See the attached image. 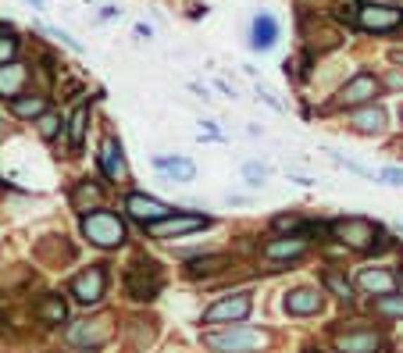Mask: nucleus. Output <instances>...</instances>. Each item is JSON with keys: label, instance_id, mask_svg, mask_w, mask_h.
<instances>
[{"label": "nucleus", "instance_id": "obj_3", "mask_svg": "<svg viewBox=\"0 0 403 353\" xmlns=\"http://www.w3.org/2000/svg\"><path fill=\"white\" fill-rule=\"evenodd\" d=\"M332 232H335V240H342V243L354 247V250H368L378 240V228L368 218H342V221L332 225Z\"/></svg>", "mask_w": 403, "mask_h": 353}, {"label": "nucleus", "instance_id": "obj_35", "mask_svg": "<svg viewBox=\"0 0 403 353\" xmlns=\"http://www.w3.org/2000/svg\"><path fill=\"white\" fill-rule=\"evenodd\" d=\"M25 4H32L36 11H43V0H25Z\"/></svg>", "mask_w": 403, "mask_h": 353}, {"label": "nucleus", "instance_id": "obj_6", "mask_svg": "<svg viewBox=\"0 0 403 353\" xmlns=\"http://www.w3.org/2000/svg\"><path fill=\"white\" fill-rule=\"evenodd\" d=\"M371 97H378V79H375L371 72H361V75H354L347 86L339 89L335 107H347V104H368Z\"/></svg>", "mask_w": 403, "mask_h": 353}, {"label": "nucleus", "instance_id": "obj_15", "mask_svg": "<svg viewBox=\"0 0 403 353\" xmlns=\"http://www.w3.org/2000/svg\"><path fill=\"white\" fill-rule=\"evenodd\" d=\"M285 311L290 314H318L321 311L318 289H293L290 297H285Z\"/></svg>", "mask_w": 403, "mask_h": 353}, {"label": "nucleus", "instance_id": "obj_31", "mask_svg": "<svg viewBox=\"0 0 403 353\" xmlns=\"http://www.w3.org/2000/svg\"><path fill=\"white\" fill-rule=\"evenodd\" d=\"M378 179H382L385 186H403V168H382Z\"/></svg>", "mask_w": 403, "mask_h": 353}, {"label": "nucleus", "instance_id": "obj_20", "mask_svg": "<svg viewBox=\"0 0 403 353\" xmlns=\"http://www.w3.org/2000/svg\"><path fill=\"white\" fill-rule=\"evenodd\" d=\"M11 111L18 118H43L46 114V100L43 97H18V100H11Z\"/></svg>", "mask_w": 403, "mask_h": 353}, {"label": "nucleus", "instance_id": "obj_1", "mask_svg": "<svg viewBox=\"0 0 403 353\" xmlns=\"http://www.w3.org/2000/svg\"><path fill=\"white\" fill-rule=\"evenodd\" d=\"M204 346L214 353H257L268 346V335L261 328L250 325H236V328H225V332H207Z\"/></svg>", "mask_w": 403, "mask_h": 353}, {"label": "nucleus", "instance_id": "obj_26", "mask_svg": "<svg viewBox=\"0 0 403 353\" xmlns=\"http://www.w3.org/2000/svg\"><path fill=\"white\" fill-rule=\"evenodd\" d=\"M325 285H328V289L335 292V297H339V300H347V304H350V282H347V278H342V275H335V271H328V275H325Z\"/></svg>", "mask_w": 403, "mask_h": 353}, {"label": "nucleus", "instance_id": "obj_27", "mask_svg": "<svg viewBox=\"0 0 403 353\" xmlns=\"http://www.w3.org/2000/svg\"><path fill=\"white\" fill-rule=\"evenodd\" d=\"M36 29H39L43 36H50V39H57V43H65V47H72V50H82V47H79V43H75V39H72V36H68L65 29H54V25H43V22H39Z\"/></svg>", "mask_w": 403, "mask_h": 353}, {"label": "nucleus", "instance_id": "obj_8", "mask_svg": "<svg viewBox=\"0 0 403 353\" xmlns=\"http://www.w3.org/2000/svg\"><path fill=\"white\" fill-rule=\"evenodd\" d=\"M247 314H250V297H247V292H236V297L218 300V304L204 314V321H211V325H218V321H240V318H247Z\"/></svg>", "mask_w": 403, "mask_h": 353}, {"label": "nucleus", "instance_id": "obj_12", "mask_svg": "<svg viewBox=\"0 0 403 353\" xmlns=\"http://www.w3.org/2000/svg\"><path fill=\"white\" fill-rule=\"evenodd\" d=\"M357 285L364 292H375V297H392V289H396V278L385 271V268H364Z\"/></svg>", "mask_w": 403, "mask_h": 353}, {"label": "nucleus", "instance_id": "obj_33", "mask_svg": "<svg viewBox=\"0 0 403 353\" xmlns=\"http://www.w3.org/2000/svg\"><path fill=\"white\" fill-rule=\"evenodd\" d=\"M136 32H140V36H147V39H150V32H154V29H150V25H147V22H140V25H136Z\"/></svg>", "mask_w": 403, "mask_h": 353}, {"label": "nucleus", "instance_id": "obj_18", "mask_svg": "<svg viewBox=\"0 0 403 353\" xmlns=\"http://www.w3.org/2000/svg\"><path fill=\"white\" fill-rule=\"evenodd\" d=\"M154 168L164 171V175H171V179H179V182H193V175H197L193 161H186V157H157Z\"/></svg>", "mask_w": 403, "mask_h": 353}, {"label": "nucleus", "instance_id": "obj_7", "mask_svg": "<svg viewBox=\"0 0 403 353\" xmlns=\"http://www.w3.org/2000/svg\"><path fill=\"white\" fill-rule=\"evenodd\" d=\"M104 285H107V275H104L100 268H89V271L75 275L72 297H75L79 304H97V300H104Z\"/></svg>", "mask_w": 403, "mask_h": 353}, {"label": "nucleus", "instance_id": "obj_32", "mask_svg": "<svg viewBox=\"0 0 403 353\" xmlns=\"http://www.w3.org/2000/svg\"><path fill=\"white\" fill-rule=\"evenodd\" d=\"M275 228H278V232H297V228H300V218L282 214V218H275Z\"/></svg>", "mask_w": 403, "mask_h": 353}, {"label": "nucleus", "instance_id": "obj_34", "mask_svg": "<svg viewBox=\"0 0 403 353\" xmlns=\"http://www.w3.org/2000/svg\"><path fill=\"white\" fill-rule=\"evenodd\" d=\"M389 57H392V65H403V50H392Z\"/></svg>", "mask_w": 403, "mask_h": 353}, {"label": "nucleus", "instance_id": "obj_14", "mask_svg": "<svg viewBox=\"0 0 403 353\" xmlns=\"http://www.w3.org/2000/svg\"><path fill=\"white\" fill-rule=\"evenodd\" d=\"M307 250V240L304 235H285V240H271L264 247V257L268 261H285V257H300Z\"/></svg>", "mask_w": 403, "mask_h": 353}, {"label": "nucleus", "instance_id": "obj_21", "mask_svg": "<svg viewBox=\"0 0 403 353\" xmlns=\"http://www.w3.org/2000/svg\"><path fill=\"white\" fill-rule=\"evenodd\" d=\"M72 204H75V211H89V207H97V204H100V186H93V182H79L75 193H72Z\"/></svg>", "mask_w": 403, "mask_h": 353}, {"label": "nucleus", "instance_id": "obj_28", "mask_svg": "<svg viewBox=\"0 0 403 353\" xmlns=\"http://www.w3.org/2000/svg\"><path fill=\"white\" fill-rule=\"evenodd\" d=\"M0 32H4V29H0ZM15 50H18V39H11V36H0V65H11Z\"/></svg>", "mask_w": 403, "mask_h": 353}, {"label": "nucleus", "instance_id": "obj_4", "mask_svg": "<svg viewBox=\"0 0 403 353\" xmlns=\"http://www.w3.org/2000/svg\"><path fill=\"white\" fill-rule=\"evenodd\" d=\"M211 221L200 218V214H168V218H161V221H154L147 228H150L154 240H171V235H190V232H200Z\"/></svg>", "mask_w": 403, "mask_h": 353}, {"label": "nucleus", "instance_id": "obj_22", "mask_svg": "<svg viewBox=\"0 0 403 353\" xmlns=\"http://www.w3.org/2000/svg\"><path fill=\"white\" fill-rule=\"evenodd\" d=\"M86 122H89V107H75L72 114V122H68V143L72 147H82V136H86Z\"/></svg>", "mask_w": 403, "mask_h": 353}, {"label": "nucleus", "instance_id": "obj_5", "mask_svg": "<svg viewBox=\"0 0 403 353\" xmlns=\"http://www.w3.org/2000/svg\"><path fill=\"white\" fill-rule=\"evenodd\" d=\"M399 22H403V11L389 4H361L357 11V25L368 32H392Z\"/></svg>", "mask_w": 403, "mask_h": 353}, {"label": "nucleus", "instance_id": "obj_19", "mask_svg": "<svg viewBox=\"0 0 403 353\" xmlns=\"http://www.w3.org/2000/svg\"><path fill=\"white\" fill-rule=\"evenodd\" d=\"M354 129L357 132H368V136H375V132H382L385 129V111L382 107H364V111H354Z\"/></svg>", "mask_w": 403, "mask_h": 353}, {"label": "nucleus", "instance_id": "obj_13", "mask_svg": "<svg viewBox=\"0 0 403 353\" xmlns=\"http://www.w3.org/2000/svg\"><path fill=\"white\" fill-rule=\"evenodd\" d=\"M111 335V328H107V321L104 318H97V321H79V325H72L68 328V342H79V346H97V342H104Z\"/></svg>", "mask_w": 403, "mask_h": 353}, {"label": "nucleus", "instance_id": "obj_2", "mask_svg": "<svg viewBox=\"0 0 403 353\" xmlns=\"http://www.w3.org/2000/svg\"><path fill=\"white\" fill-rule=\"evenodd\" d=\"M82 235L93 247H104V250L122 247L125 243V221L111 211H89V214H82Z\"/></svg>", "mask_w": 403, "mask_h": 353}, {"label": "nucleus", "instance_id": "obj_16", "mask_svg": "<svg viewBox=\"0 0 403 353\" xmlns=\"http://www.w3.org/2000/svg\"><path fill=\"white\" fill-rule=\"evenodd\" d=\"M275 39H278V22L271 15H257L254 18V39H250V47L254 50H271Z\"/></svg>", "mask_w": 403, "mask_h": 353}, {"label": "nucleus", "instance_id": "obj_10", "mask_svg": "<svg viewBox=\"0 0 403 353\" xmlns=\"http://www.w3.org/2000/svg\"><path fill=\"white\" fill-rule=\"evenodd\" d=\"M335 346H339V353H375L382 346V335L371 328H354V332H339Z\"/></svg>", "mask_w": 403, "mask_h": 353}, {"label": "nucleus", "instance_id": "obj_30", "mask_svg": "<svg viewBox=\"0 0 403 353\" xmlns=\"http://www.w3.org/2000/svg\"><path fill=\"white\" fill-rule=\"evenodd\" d=\"M243 175L250 179V186H261V182L268 179V168H264V164H243Z\"/></svg>", "mask_w": 403, "mask_h": 353}, {"label": "nucleus", "instance_id": "obj_17", "mask_svg": "<svg viewBox=\"0 0 403 353\" xmlns=\"http://www.w3.org/2000/svg\"><path fill=\"white\" fill-rule=\"evenodd\" d=\"M25 79H29V72H25L22 65H15V61H11V65H0V93H4V97L18 100Z\"/></svg>", "mask_w": 403, "mask_h": 353}, {"label": "nucleus", "instance_id": "obj_25", "mask_svg": "<svg viewBox=\"0 0 403 353\" xmlns=\"http://www.w3.org/2000/svg\"><path fill=\"white\" fill-rule=\"evenodd\" d=\"M375 311L385 314V318H403V297H378Z\"/></svg>", "mask_w": 403, "mask_h": 353}, {"label": "nucleus", "instance_id": "obj_23", "mask_svg": "<svg viewBox=\"0 0 403 353\" xmlns=\"http://www.w3.org/2000/svg\"><path fill=\"white\" fill-rule=\"evenodd\" d=\"M36 314H39L43 321H50V325H61V321H65V300H61V297H46V300L36 307Z\"/></svg>", "mask_w": 403, "mask_h": 353}, {"label": "nucleus", "instance_id": "obj_24", "mask_svg": "<svg viewBox=\"0 0 403 353\" xmlns=\"http://www.w3.org/2000/svg\"><path fill=\"white\" fill-rule=\"evenodd\" d=\"M225 264H228V257H221V254H218V257H197V261L190 264V275L200 278V275H211V271H218V268H225Z\"/></svg>", "mask_w": 403, "mask_h": 353}, {"label": "nucleus", "instance_id": "obj_37", "mask_svg": "<svg viewBox=\"0 0 403 353\" xmlns=\"http://www.w3.org/2000/svg\"><path fill=\"white\" fill-rule=\"evenodd\" d=\"M399 150H403V143H399Z\"/></svg>", "mask_w": 403, "mask_h": 353}, {"label": "nucleus", "instance_id": "obj_36", "mask_svg": "<svg viewBox=\"0 0 403 353\" xmlns=\"http://www.w3.org/2000/svg\"><path fill=\"white\" fill-rule=\"evenodd\" d=\"M399 122H403V107H399Z\"/></svg>", "mask_w": 403, "mask_h": 353}, {"label": "nucleus", "instance_id": "obj_9", "mask_svg": "<svg viewBox=\"0 0 403 353\" xmlns=\"http://www.w3.org/2000/svg\"><path fill=\"white\" fill-rule=\"evenodd\" d=\"M125 211H129L136 221H143V225H154V221H161V218L171 214L168 204H161L157 197H143V193H132V197L125 200Z\"/></svg>", "mask_w": 403, "mask_h": 353}, {"label": "nucleus", "instance_id": "obj_11", "mask_svg": "<svg viewBox=\"0 0 403 353\" xmlns=\"http://www.w3.org/2000/svg\"><path fill=\"white\" fill-rule=\"evenodd\" d=\"M100 168H104V175H107V179H114V182H118V179H125V154H122V143L118 140H104L100 143Z\"/></svg>", "mask_w": 403, "mask_h": 353}, {"label": "nucleus", "instance_id": "obj_29", "mask_svg": "<svg viewBox=\"0 0 403 353\" xmlns=\"http://www.w3.org/2000/svg\"><path fill=\"white\" fill-rule=\"evenodd\" d=\"M57 129H61V118H57V114H43V118H39V132H43L46 140H54Z\"/></svg>", "mask_w": 403, "mask_h": 353}]
</instances>
